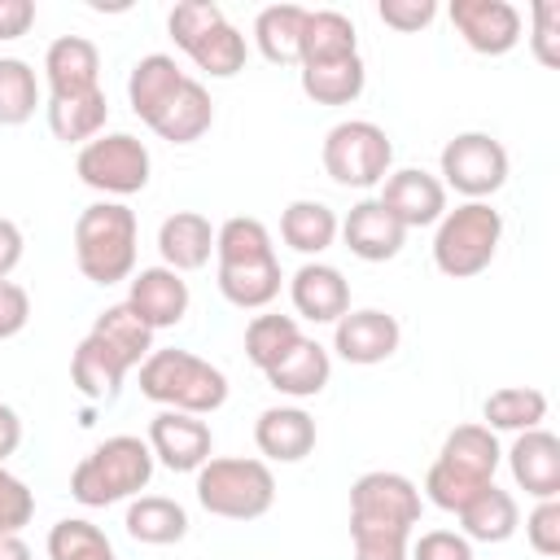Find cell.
Listing matches in <instances>:
<instances>
[{"label": "cell", "mask_w": 560, "mask_h": 560, "mask_svg": "<svg viewBox=\"0 0 560 560\" xmlns=\"http://www.w3.org/2000/svg\"><path fill=\"white\" fill-rule=\"evenodd\" d=\"M127 363L101 341V337H83L79 346H74V354H70V385L88 398V402H114L118 398V389H122V381H127Z\"/></svg>", "instance_id": "obj_25"}, {"label": "cell", "mask_w": 560, "mask_h": 560, "mask_svg": "<svg viewBox=\"0 0 560 560\" xmlns=\"http://www.w3.org/2000/svg\"><path fill=\"white\" fill-rule=\"evenodd\" d=\"M302 22H306V9L302 4H267L254 18V44H258V52L271 66H298Z\"/></svg>", "instance_id": "obj_34"}, {"label": "cell", "mask_w": 560, "mask_h": 560, "mask_svg": "<svg viewBox=\"0 0 560 560\" xmlns=\"http://www.w3.org/2000/svg\"><path fill=\"white\" fill-rule=\"evenodd\" d=\"M359 52V31L346 13L337 9H306L302 22V48H298V66H319V61H341Z\"/></svg>", "instance_id": "obj_28"}, {"label": "cell", "mask_w": 560, "mask_h": 560, "mask_svg": "<svg viewBox=\"0 0 560 560\" xmlns=\"http://www.w3.org/2000/svg\"><path fill=\"white\" fill-rule=\"evenodd\" d=\"M39 109V79L31 61L0 57V127H22Z\"/></svg>", "instance_id": "obj_38"}, {"label": "cell", "mask_w": 560, "mask_h": 560, "mask_svg": "<svg viewBox=\"0 0 560 560\" xmlns=\"http://www.w3.org/2000/svg\"><path fill=\"white\" fill-rule=\"evenodd\" d=\"M254 446L262 451V459L276 464H298L315 451V420L302 407H267L254 420Z\"/></svg>", "instance_id": "obj_23"}, {"label": "cell", "mask_w": 560, "mask_h": 560, "mask_svg": "<svg viewBox=\"0 0 560 560\" xmlns=\"http://www.w3.org/2000/svg\"><path fill=\"white\" fill-rule=\"evenodd\" d=\"M354 560H407L411 534H389V529H350Z\"/></svg>", "instance_id": "obj_44"}, {"label": "cell", "mask_w": 560, "mask_h": 560, "mask_svg": "<svg viewBox=\"0 0 560 560\" xmlns=\"http://www.w3.org/2000/svg\"><path fill=\"white\" fill-rule=\"evenodd\" d=\"M293 311L311 324H337L350 311V280L332 262H302L289 276Z\"/></svg>", "instance_id": "obj_20"}, {"label": "cell", "mask_w": 560, "mask_h": 560, "mask_svg": "<svg viewBox=\"0 0 560 560\" xmlns=\"http://www.w3.org/2000/svg\"><path fill=\"white\" fill-rule=\"evenodd\" d=\"M503 241V214L490 201H459L438 219L433 232V267L451 280L481 276Z\"/></svg>", "instance_id": "obj_8"}, {"label": "cell", "mask_w": 560, "mask_h": 560, "mask_svg": "<svg viewBox=\"0 0 560 560\" xmlns=\"http://www.w3.org/2000/svg\"><path fill=\"white\" fill-rule=\"evenodd\" d=\"M508 468L512 481L538 503V499H560V438L547 429H525L508 446Z\"/></svg>", "instance_id": "obj_19"}, {"label": "cell", "mask_w": 560, "mask_h": 560, "mask_svg": "<svg viewBox=\"0 0 560 560\" xmlns=\"http://www.w3.org/2000/svg\"><path fill=\"white\" fill-rule=\"evenodd\" d=\"M92 337H101L127 368H140L149 354H153V328L127 306V302H114L96 315L92 324Z\"/></svg>", "instance_id": "obj_35"}, {"label": "cell", "mask_w": 560, "mask_h": 560, "mask_svg": "<svg viewBox=\"0 0 560 560\" xmlns=\"http://www.w3.org/2000/svg\"><path fill=\"white\" fill-rule=\"evenodd\" d=\"M22 245H26V241H22V228L0 214V280H9L13 267L22 262Z\"/></svg>", "instance_id": "obj_48"}, {"label": "cell", "mask_w": 560, "mask_h": 560, "mask_svg": "<svg viewBox=\"0 0 560 560\" xmlns=\"http://www.w3.org/2000/svg\"><path fill=\"white\" fill-rule=\"evenodd\" d=\"M337 228H341V219L332 214V206L311 201V197L289 201L284 214H280V241H284L289 249L306 254V258L324 254V249L337 241Z\"/></svg>", "instance_id": "obj_32"}, {"label": "cell", "mask_w": 560, "mask_h": 560, "mask_svg": "<svg viewBox=\"0 0 560 560\" xmlns=\"http://www.w3.org/2000/svg\"><path fill=\"white\" fill-rule=\"evenodd\" d=\"M402 341V328L394 315L376 311V306H363V311H346L337 324H332V350L354 363V368H372V363H385Z\"/></svg>", "instance_id": "obj_16"}, {"label": "cell", "mask_w": 560, "mask_h": 560, "mask_svg": "<svg viewBox=\"0 0 560 560\" xmlns=\"http://www.w3.org/2000/svg\"><path fill=\"white\" fill-rule=\"evenodd\" d=\"M529 48L542 66H560V4L556 0H538L534 4V35Z\"/></svg>", "instance_id": "obj_42"}, {"label": "cell", "mask_w": 560, "mask_h": 560, "mask_svg": "<svg viewBox=\"0 0 560 560\" xmlns=\"http://www.w3.org/2000/svg\"><path fill=\"white\" fill-rule=\"evenodd\" d=\"M214 258H219V293L232 306L262 311L280 298L284 271L262 219L232 214L223 228H214Z\"/></svg>", "instance_id": "obj_1"}, {"label": "cell", "mask_w": 560, "mask_h": 560, "mask_svg": "<svg viewBox=\"0 0 560 560\" xmlns=\"http://www.w3.org/2000/svg\"><path fill=\"white\" fill-rule=\"evenodd\" d=\"M525 538L538 556H560V499H538L525 516Z\"/></svg>", "instance_id": "obj_41"}, {"label": "cell", "mask_w": 560, "mask_h": 560, "mask_svg": "<svg viewBox=\"0 0 560 560\" xmlns=\"http://www.w3.org/2000/svg\"><path fill=\"white\" fill-rule=\"evenodd\" d=\"M136 210L122 201H92L74 219V262L92 284H118L136 276Z\"/></svg>", "instance_id": "obj_3"}, {"label": "cell", "mask_w": 560, "mask_h": 560, "mask_svg": "<svg viewBox=\"0 0 560 560\" xmlns=\"http://www.w3.org/2000/svg\"><path fill=\"white\" fill-rule=\"evenodd\" d=\"M48 560H118V556L92 521L66 516L48 529Z\"/></svg>", "instance_id": "obj_39"}, {"label": "cell", "mask_w": 560, "mask_h": 560, "mask_svg": "<svg viewBox=\"0 0 560 560\" xmlns=\"http://www.w3.org/2000/svg\"><path fill=\"white\" fill-rule=\"evenodd\" d=\"M166 31L175 39V48L188 52V61L197 70H206L210 79H232L245 70V35L223 18L219 4L210 0H184L166 13Z\"/></svg>", "instance_id": "obj_7"}, {"label": "cell", "mask_w": 560, "mask_h": 560, "mask_svg": "<svg viewBox=\"0 0 560 560\" xmlns=\"http://www.w3.org/2000/svg\"><path fill=\"white\" fill-rule=\"evenodd\" d=\"M455 516H459V534L468 542H508L516 534V525H521L516 499L508 490H499L494 481L481 494H472Z\"/></svg>", "instance_id": "obj_27"}, {"label": "cell", "mask_w": 560, "mask_h": 560, "mask_svg": "<svg viewBox=\"0 0 560 560\" xmlns=\"http://www.w3.org/2000/svg\"><path fill=\"white\" fill-rule=\"evenodd\" d=\"M0 560H35V556L22 542V534H0Z\"/></svg>", "instance_id": "obj_50"}, {"label": "cell", "mask_w": 560, "mask_h": 560, "mask_svg": "<svg viewBox=\"0 0 560 560\" xmlns=\"http://www.w3.org/2000/svg\"><path fill=\"white\" fill-rule=\"evenodd\" d=\"M503 451H499V438L486 429V424H459L446 433L433 468L424 472V494L433 508L442 512H459L472 494H481L490 481H494V468H499Z\"/></svg>", "instance_id": "obj_2"}, {"label": "cell", "mask_w": 560, "mask_h": 560, "mask_svg": "<svg viewBox=\"0 0 560 560\" xmlns=\"http://www.w3.org/2000/svg\"><path fill=\"white\" fill-rule=\"evenodd\" d=\"M376 13H381L385 26H394L402 35H416L438 18V4L433 0H381Z\"/></svg>", "instance_id": "obj_45"}, {"label": "cell", "mask_w": 560, "mask_h": 560, "mask_svg": "<svg viewBox=\"0 0 560 560\" xmlns=\"http://www.w3.org/2000/svg\"><path fill=\"white\" fill-rule=\"evenodd\" d=\"M35 516V490L0 464V534H22Z\"/></svg>", "instance_id": "obj_40"}, {"label": "cell", "mask_w": 560, "mask_h": 560, "mask_svg": "<svg viewBox=\"0 0 560 560\" xmlns=\"http://www.w3.org/2000/svg\"><path fill=\"white\" fill-rule=\"evenodd\" d=\"M153 451L136 433H114L101 446H92L74 472H70V494L83 508H109L122 499H136L153 481Z\"/></svg>", "instance_id": "obj_5"}, {"label": "cell", "mask_w": 560, "mask_h": 560, "mask_svg": "<svg viewBox=\"0 0 560 560\" xmlns=\"http://www.w3.org/2000/svg\"><path fill=\"white\" fill-rule=\"evenodd\" d=\"M44 83L48 96H79L101 88V48L83 35H61L44 52Z\"/></svg>", "instance_id": "obj_21"}, {"label": "cell", "mask_w": 560, "mask_h": 560, "mask_svg": "<svg viewBox=\"0 0 560 560\" xmlns=\"http://www.w3.org/2000/svg\"><path fill=\"white\" fill-rule=\"evenodd\" d=\"M210 122H214V101H210L206 83L192 79V74H184V83L175 88V96L153 114L149 131H158L171 144H192V140H201L210 131Z\"/></svg>", "instance_id": "obj_24"}, {"label": "cell", "mask_w": 560, "mask_h": 560, "mask_svg": "<svg viewBox=\"0 0 560 560\" xmlns=\"http://www.w3.org/2000/svg\"><path fill=\"white\" fill-rule=\"evenodd\" d=\"M267 376V385L276 389V394H284V398H315V394H324V385H328V376H332V354L315 341V337H302L276 368H267L262 372Z\"/></svg>", "instance_id": "obj_26"}, {"label": "cell", "mask_w": 560, "mask_h": 560, "mask_svg": "<svg viewBox=\"0 0 560 560\" xmlns=\"http://www.w3.org/2000/svg\"><path fill=\"white\" fill-rule=\"evenodd\" d=\"M48 114V131L61 140V144H88L105 131V118H109V101L105 92H79V96H48L44 105Z\"/></svg>", "instance_id": "obj_29"}, {"label": "cell", "mask_w": 560, "mask_h": 560, "mask_svg": "<svg viewBox=\"0 0 560 560\" xmlns=\"http://www.w3.org/2000/svg\"><path fill=\"white\" fill-rule=\"evenodd\" d=\"M18 446H22V420H18V411H13L9 402H0V464H4Z\"/></svg>", "instance_id": "obj_49"}, {"label": "cell", "mask_w": 560, "mask_h": 560, "mask_svg": "<svg viewBox=\"0 0 560 560\" xmlns=\"http://www.w3.org/2000/svg\"><path fill=\"white\" fill-rule=\"evenodd\" d=\"M407 560H472V542L455 529H424L407 547Z\"/></svg>", "instance_id": "obj_43"}, {"label": "cell", "mask_w": 560, "mask_h": 560, "mask_svg": "<svg viewBox=\"0 0 560 560\" xmlns=\"http://www.w3.org/2000/svg\"><path fill=\"white\" fill-rule=\"evenodd\" d=\"M122 525L144 547H171L188 534V512H184V503H175L166 494H136L127 503Z\"/></svg>", "instance_id": "obj_30"}, {"label": "cell", "mask_w": 560, "mask_h": 560, "mask_svg": "<svg viewBox=\"0 0 560 560\" xmlns=\"http://www.w3.org/2000/svg\"><path fill=\"white\" fill-rule=\"evenodd\" d=\"M508 149L490 131H459L442 144L438 175L442 188H455L464 201H490L508 184Z\"/></svg>", "instance_id": "obj_11"}, {"label": "cell", "mask_w": 560, "mask_h": 560, "mask_svg": "<svg viewBox=\"0 0 560 560\" xmlns=\"http://www.w3.org/2000/svg\"><path fill=\"white\" fill-rule=\"evenodd\" d=\"M140 394L158 402L162 411H188V416H210L228 402V376L192 354V350H153L140 363Z\"/></svg>", "instance_id": "obj_4"}, {"label": "cell", "mask_w": 560, "mask_h": 560, "mask_svg": "<svg viewBox=\"0 0 560 560\" xmlns=\"http://www.w3.org/2000/svg\"><path fill=\"white\" fill-rule=\"evenodd\" d=\"M420 525V490L411 477L372 468L350 486V529L411 534Z\"/></svg>", "instance_id": "obj_12"}, {"label": "cell", "mask_w": 560, "mask_h": 560, "mask_svg": "<svg viewBox=\"0 0 560 560\" xmlns=\"http://www.w3.org/2000/svg\"><path fill=\"white\" fill-rule=\"evenodd\" d=\"M149 451L162 468L171 472H197L210 451H214V438H210V424L201 416H188V411H158L149 420Z\"/></svg>", "instance_id": "obj_14"}, {"label": "cell", "mask_w": 560, "mask_h": 560, "mask_svg": "<svg viewBox=\"0 0 560 560\" xmlns=\"http://www.w3.org/2000/svg\"><path fill=\"white\" fill-rule=\"evenodd\" d=\"M35 26V4L31 0H0V44L22 39Z\"/></svg>", "instance_id": "obj_47"}, {"label": "cell", "mask_w": 560, "mask_h": 560, "mask_svg": "<svg viewBox=\"0 0 560 560\" xmlns=\"http://www.w3.org/2000/svg\"><path fill=\"white\" fill-rule=\"evenodd\" d=\"M31 319V293L18 280H0V341L18 337Z\"/></svg>", "instance_id": "obj_46"}, {"label": "cell", "mask_w": 560, "mask_h": 560, "mask_svg": "<svg viewBox=\"0 0 560 560\" xmlns=\"http://www.w3.org/2000/svg\"><path fill=\"white\" fill-rule=\"evenodd\" d=\"M319 162H324L328 179L341 188H376L394 166V144H389L385 127H376L372 118H346V122L328 127Z\"/></svg>", "instance_id": "obj_9"}, {"label": "cell", "mask_w": 560, "mask_h": 560, "mask_svg": "<svg viewBox=\"0 0 560 560\" xmlns=\"http://www.w3.org/2000/svg\"><path fill=\"white\" fill-rule=\"evenodd\" d=\"M298 341H302V328H298L293 315H254V319L245 324V359H249L258 372L276 368Z\"/></svg>", "instance_id": "obj_37"}, {"label": "cell", "mask_w": 560, "mask_h": 560, "mask_svg": "<svg viewBox=\"0 0 560 560\" xmlns=\"http://www.w3.org/2000/svg\"><path fill=\"white\" fill-rule=\"evenodd\" d=\"M188 280L171 267H140L131 276V289H127V306L158 332V328H175L184 315H188Z\"/></svg>", "instance_id": "obj_18"}, {"label": "cell", "mask_w": 560, "mask_h": 560, "mask_svg": "<svg viewBox=\"0 0 560 560\" xmlns=\"http://www.w3.org/2000/svg\"><path fill=\"white\" fill-rule=\"evenodd\" d=\"M368 70L363 57H341V61H319V66H302V92L315 105H350L363 96Z\"/></svg>", "instance_id": "obj_36"}, {"label": "cell", "mask_w": 560, "mask_h": 560, "mask_svg": "<svg viewBox=\"0 0 560 560\" xmlns=\"http://www.w3.org/2000/svg\"><path fill=\"white\" fill-rule=\"evenodd\" d=\"M179 83H184V70L175 66V57H166V52L140 57V61L131 66V74H127V101H131L136 118L149 127L153 114L175 96Z\"/></svg>", "instance_id": "obj_31"}, {"label": "cell", "mask_w": 560, "mask_h": 560, "mask_svg": "<svg viewBox=\"0 0 560 560\" xmlns=\"http://www.w3.org/2000/svg\"><path fill=\"white\" fill-rule=\"evenodd\" d=\"M337 236L346 241V249H350L354 258H363V262H389V258H398V249H402V241H407V228H402L376 197H363V201H354L350 214L341 219Z\"/></svg>", "instance_id": "obj_17"}, {"label": "cell", "mask_w": 560, "mask_h": 560, "mask_svg": "<svg viewBox=\"0 0 560 560\" xmlns=\"http://www.w3.org/2000/svg\"><path fill=\"white\" fill-rule=\"evenodd\" d=\"M407 232L411 228H429L446 214V188L438 175L420 171V166H402V171H389L381 179V197H376Z\"/></svg>", "instance_id": "obj_15"}, {"label": "cell", "mask_w": 560, "mask_h": 560, "mask_svg": "<svg viewBox=\"0 0 560 560\" xmlns=\"http://www.w3.org/2000/svg\"><path fill=\"white\" fill-rule=\"evenodd\" d=\"M547 420V394L534 385H503L481 402V424L490 433H525L542 429Z\"/></svg>", "instance_id": "obj_33"}, {"label": "cell", "mask_w": 560, "mask_h": 560, "mask_svg": "<svg viewBox=\"0 0 560 560\" xmlns=\"http://www.w3.org/2000/svg\"><path fill=\"white\" fill-rule=\"evenodd\" d=\"M451 26L481 57H503L521 44V9L508 0H451Z\"/></svg>", "instance_id": "obj_13"}, {"label": "cell", "mask_w": 560, "mask_h": 560, "mask_svg": "<svg viewBox=\"0 0 560 560\" xmlns=\"http://www.w3.org/2000/svg\"><path fill=\"white\" fill-rule=\"evenodd\" d=\"M149 171H153V158H149L144 140H136L131 131H101L74 158V175L88 188L105 192V201L140 192L149 184Z\"/></svg>", "instance_id": "obj_10"}, {"label": "cell", "mask_w": 560, "mask_h": 560, "mask_svg": "<svg viewBox=\"0 0 560 560\" xmlns=\"http://www.w3.org/2000/svg\"><path fill=\"white\" fill-rule=\"evenodd\" d=\"M197 503L210 516L223 521H258L271 512L276 503V477L262 459H245V455H210L197 468Z\"/></svg>", "instance_id": "obj_6"}, {"label": "cell", "mask_w": 560, "mask_h": 560, "mask_svg": "<svg viewBox=\"0 0 560 560\" xmlns=\"http://www.w3.org/2000/svg\"><path fill=\"white\" fill-rule=\"evenodd\" d=\"M158 254H162V267L171 271H201L214 254V228L206 214L197 210H175L162 219L158 228Z\"/></svg>", "instance_id": "obj_22"}]
</instances>
